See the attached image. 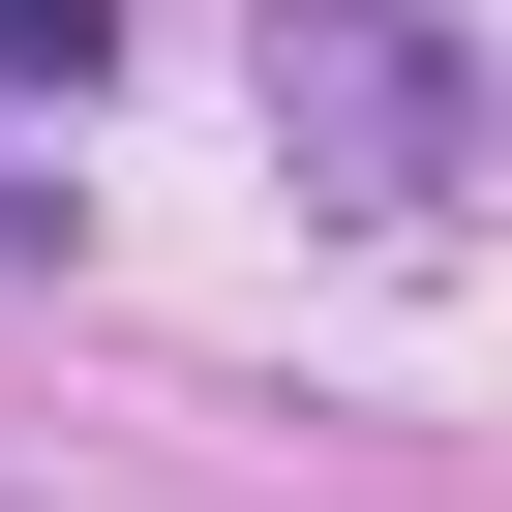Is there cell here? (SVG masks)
Wrapping results in <instances>:
<instances>
[{"mask_svg": "<svg viewBox=\"0 0 512 512\" xmlns=\"http://www.w3.org/2000/svg\"><path fill=\"white\" fill-rule=\"evenodd\" d=\"M272 121H302L332 211H452L482 181V61L422 31V0H272Z\"/></svg>", "mask_w": 512, "mask_h": 512, "instance_id": "6da1fadb", "label": "cell"}]
</instances>
